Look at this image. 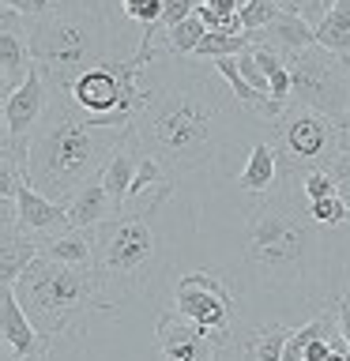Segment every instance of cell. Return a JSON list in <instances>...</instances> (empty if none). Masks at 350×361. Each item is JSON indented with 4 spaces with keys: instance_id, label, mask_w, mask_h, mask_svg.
I'll list each match as a JSON object with an SVG mask.
<instances>
[{
    "instance_id": "17",
    "label": "cell",
    "mask_w": 350,
    "mask_h": 361,
    "mask_svg": "<svg viewBox=\"0 0 350 361\" xmlns=\"http://www.w3.org/2000/svg\"><path fill=\"white\" fill-rule=\"evenodd\" d=\"M30 72H34V53L27 45V34L0 30V90H4V98L11 90H19Z\"/></svg>"
},
{
    "instance_id": "8",
    "label": "cell",
    "mask_w": 350,
    "mask_h": 361,
    "mask_svg": "<svg viewBox=\"0 0 350 361\" xmlns=\"http://www.w3.org/2000/svg\"><path fill=\"white\" fill-rule=\"evenodd\" d=\"M275 128V147L282 154V162H290L294 169H313V166H327L339 173V158H343V140L346 128L335 124L332 117L305 106H286L279 121H271Z\"/></svg>"
},
{
    "instance_id": "21",
    "label": "cell",
    "mask_w": 350,
    "mask_h": 361,
    "mask_svg": "<svg viewBox=\"0 0 350 361\" xmlns=\"http://www.w3.org/2000/svg\"><path fill=\"white\" fill-rule=\"evenodd\" d=\"M207 34H211V30L203 27L200 16H188L185 23H177V27H169V30L162 34V45H158V49L169 53V56H196L200 42L207 38Z\"/></svg>"
},
{
    "instance_id": "12",
    "label": "cell",
    "mask_w": 350,
    "mask_h": 361,
    "mask_svg": "<svg viewBox=\"0 0 350 361\" xmlns=\"http://www.w3.org/2000/svg\"><path fill=\"white\" fill-rule=\"evenodd\" d=\"M16 226L19 233L27 237H38V241H45V237L53 233H64L72 230V222H68V203L61 200H49L45 192H38L30 185V180H23L19 196H16Z\"/></svg>"
},
{
    "instance_id": "2",
    "label": "cell",
    "mask_w": 350,
    "mask_h": 361,
    "mask_svg": "<svg viewBox=\"0 0 350 361\" xmlns=\"http://www.w3.org/2000/svg\"><path fill=\"white\" fill-rule=\"evenodd\" d=\"M128 132L132 128L98 124V117H87L68 98V90L49 87V106L27 143V180L49 200L68 203L90 177L106 169Z\"/></svg>"
},
{
    "instance_id": "5",
    "label": "cell",
    "mask_w": 350,
    "mask_h": 361,
    "mask_svg": "<svg viewBox=\"0 0 350 361\" xmlns=\"http://www.w3.org/2000/svg\"><path fill=\"white\" fill-rule=\"evenodd\" d=\"M109 30L113 19L102 0H64L49 16L30 19L27 45L34 53V64L45 72V83L68 90L79 72L113 56Z\"/></svg>"
},
{
    "instance_id": "26",
    "label": "cell",
    "mask_w": 350,
    "mask_h": 361,
    "mask_svg": "<svg viewBox=\"0 0 350 361\" xmlns=\"http://www.w3.org/2000/svg\"><path fill=\"white\" fill-rule=\"evenodd\" d=\"M309 214L316 226H343L350 219V203L343 196H324V200L309 203Z\"/></svg>"
},
{
    "instance_id": "23",
    "label": "cell",
    "mask_w": 350,
    "mask_h": 361,
    "mask_svg": "<svg viewBox=\"0 0 350 361\" xmlns=\"http://www.w3.org/2000/svg\"><path fill=\"white\" fill-rule=\"evenodd\" d=\"M339 188H343V177H339L335 169H327V166L301 169V196H305V203L324 200V196H339Z\"/></svg>"
},
{
    "instance_id": "22",
    "label": "cell",
    "mask_w": 350,
    "mask_h": 361,
    "mask_svg": "<svg viewBox=\"0 0 350 361\" xmlns=\"http://www.w3.org/2000/svg\"><path fill=\"white\" fill-rule=\"evenodd\" d=\"M253 45V34H230V30H211L200 42L196 61H219V56H241Z\"/></svg>"
},
{
    "instance_id": "20",
    "label": "cell",
    "mask_w": 350,
    "mask_h": 361,
    "mask_svg": "<svg viewBox=\"0 0 350 361\" xmlns=\"http://www.w3.org/2000/svg\"><path fill=\"white\" fill-rule=\"evenodd\" d=\"M316 45L350 56V0H335V8L320 19V27H316Z\"/></svg>"
},
{
    "instance_id": "25",
    "label": "cell",
    "mask_w": 350,
    "mask_h": 361,
    "mask_svg": "<svg viewBox=\"0 0 350 361\" xmlns=\"http://www.w3.org/2000/svg\"><path fill=\"white\" fill-rule=\"evenodd\" d=\"M279 11H282V4H275V0H245L241 11H237V19H241L245 34H256V30H264Z\"/></svg>"
},
{
    "instance_id": "11",
    "label": "cell",
    "mask_w": 350,
    "mask_h": 361,
    "mask_svg": "<svg viewBox=\"0 0 350 361\" xmlns=\"http://www.w3.org/2000/svg\"><path fill=\"white\" fill-rule=\"evenodd\" d=\"M0 343H4V361H27L49 346V338L34 327L23 301L16 298L11 282H0Z\"/></svg>"
},
{
    "instance_id": "29",
    "label": "cell",
    "mask_w": 350,
    "mask_h": 361,
    "mask_svg": "<svg viewBox=\"0 0 350 361\" xmlns=\"http://www.w3.org/2000/svg\"><path fill=\"white\" fill-rule=\"evenodd\" d=\"M275 4H282V8H286V0H275Z\"/></svg>"
},
{
    "instance_id": "10",
    "label": "cell",
    "mask_w": 350,
    "mask_h": 361,
    "mask_svg": "<svg viewBox=\"0 0 350 361\" xmlns=\"http://www.w3.org/2000/svg\"><path fill=\"white\" fill-rule=\"evenodd\" d=\"M158 338V361H215L222 343L215 335H207L203 327L185 324L174 312H162L155 324Z\"/></svg>"
},
{
    "instance_id": "18",
    "label": "cell",
    "mask_w": 350,
    "mask_h": 361,
    "mask_svg": "<svg viewBox=\"0 0 350 361\" xmlns=\"http://www.w3.org/2000/svg\"><path fill=\"white\" fill-rule=\"evenodd\" d=\"M42 256L72 267H95V230H64L42 241Z\"/></svg>"
},
{
    "instance_id": "4",
    "label": "cell",
    "mask_w": 350,
    "mask_h": 361,
    "mask_svg": "<svg viewBox=\"0 0 350 361\" xmlns=\"http://www.w3.org/2000/svg\"><path fill=\"white\" fill-rule=\"evenodd\" d=\"M174 196V185L158 188L151 207L121 211L95 226V279L98 290L113 309L132 301L135 293H147L155 275L166 264V241L158 230V211Z\"/></svg>"
},
{
    "instance_id": "27",
    "label": "cell",
    "mask_w": 350,
    "mask_h": 361,
    "mask_svg": "<svg viewBox=\"0 0 350 361\" xmlns=\"http://www.w3.org/2000/svg\"><path fill=\"white\" fill-rule=\"evenodd\" d=\"M332 8H335V0H294V8H290V11H298V16H301L305 23L320 27V19H324Z\"/></svg>"
},
{
    "instance_id": "7",
    "label": "cell",
    "mask_w": 350,
    "mask_h": 361,
    "mask_svg": "<svg viewBox=\"0 0 350 361\" xmlns=\"http://www.w3.org/2000/svg\"><path fill=\"white\" fill-rule=\"evenodd\" d=\"M294 75V106L316 109L335 124H350V56L332 53L324 45H309L286 56Z\"/></svg>"
},
{
    "instance_id": "19",
    "label": "cell",
    "mask_w": 350,
    "mask_h": 361,
    "mask_svg": "<svg viewBox=\"0 0 350 361\" xmlns=\"http://www.w3.org/2000/svg\"><path fill=\"white\" fill-rule=\"evenodd\" d=\"M286 343H290V327L286 324H264L248 335L245 354L248 361H282L286 357Z\"/></svg>"
},
{
    "instance_id": "30",
    "label": "cell",
    "mask_w": 350,
    "mask_h": 361,
    "mask_svg": "<svg viewBox=\"0 0 350 361\" xmlns=\"http://www.w3.org/2000/svg\"><path fill=\"white\" fill-rule=\"evenodd\" d=\"M286 8H294V0H286Z\"/></svg>"
},
{
    "instance_id": "14",
    "label": "cell",
    "mask_w": 350,
    "mask_h": 361,
    "mask_svg": "<svg viewBox=\"0 0 350 361\" xmlns=\"http://www.w3.org/2000/svg\"><path fill=\"white\" fill-rule=\"evenodd\" d=\"M253 42L267 45V49H275L282 56H290V53H301V49H309V45H316V27H313V23H305L298 11L282 8L264 30L253 34Z\"/></svg>"
},
{
    "instance_id": "3",
    "label": "cell",
    "mask_w": 350,
    "mask_h": 361,
    "mask_svg": "<svg viewBox=\"0 0 350 361\" xmlns=\"http://www.w3.org/2000/svg\"><path fill=\"white\" fill-rule=\"evenodd\" d=\"M286 166V162H282ZM301 173L290 177L256 200L248 211V233H245V264L264 286H290L309 275L316 252H320V226L313 222L309 203H298Z\"/></svg>"
},
{
    "instance_id": "9",
    "label": "cell",
    "mask_w": 350,
    "mask_h": 361,
    "mask_svg": "<svg viewBox=\"0 0 350 361\" xmlns=\"http://www.w3.org/2000/svg\"><path fill=\"white\" fill-rule=\"evenodd\" d=\"M169 312L181 316L192 327H203L226 346L230 343V324H234V298L226 282L211 271H188L174 282V305Z\"/></svg>"
},
{
    "instance_id": "24",
    "label": "cell",
    "mask_w": 350,
    "mask_h": 361,
    "mask_svg": "<svg viewBox=\"0 0 350 361\" xmlns=\"http://www.w3.org/2000/svg\"><path fill=\"white\" fill-rule=\"evenodd\" d=\"M166 185H174V177L166 173V166L158 162L155 154H143V158H140V169H135L132 196H128V200H140L143 192H151V188H166Z\"/></svg>"
},
{
    "instance_id": "1",
    "label": "cell",
    "mask_w": 350,
    "mask_h": 361,
    "mask_svg": "<svg viewBox=\"0 0 350 361\" xmlns=\"http://www.w3.org/2000/svg\"><path fill=\"white\" fill-rule=\"evenodd\" d=\"M188 56L158 53L143 72V109L135 117V140L143 154H155L169 177L207 173L222 154L245 140V109L230 90Z\"/></svg>"
},
{
    "instance_id": "16",
    "label": "cell",
    "mask_w": 350,
    "mask_h": 361,
    "mask_svg": "<svg viewBox=\"0 0 350 361\" xmlns=\"http://www.w3.org/2000/svg\"><path fill=\"white\" fill-rule=\"evenodd\" d=\"M42 256L38 237L19 233L16 222H0V282H16Z\"/></svg>"
},
{
    "instance_id": "13",
    "label": "cell",
    "mask_w": 350,
    "mask_h": 361,
    "mask_svg": "<svg viewBox=\"0 0 350 361\" xmlns=\"http://www.w3.org/2000/svg\"><path fill=\"white\" fill-rule=\"evenodd\" d=\"M282 154H279V147L275 143H248V151H245V162L241 169H237V185H241V192H248V196H256V200H264L271 196L282 180Z\"/></svg>"
},
{
    "instance_id": "32",
    "label": "cell",
    "mask_w": 350,
    "mask_h": 361,
    "mask_svg": "<svg viewBox=\"0 0 350 361\" xmlns=\"http://www.w3.org/2000/svg\"><path fill=\"white\" fill-rule=\"evenodd\" d=\"M241 361H248V357H241Z\"/></svg>"
},
{
    "instance_id": "15",
    "label": "cell",
    "mask_w": 350,
    "mask_h": 361,
    "mask_svg": "<svg viewBox=\"0 0 350 361\" xmlns=\"http://www.w3.org/2000/svg\"><path fill=\"white\" fill-rule=\"evenodd\" d=\"M113 200L106 185H102V173L90 177L83 188L76 192L72 200H68V222H72V230H95V226H102L106 219H113Z\"/></svg>"
},
{
    "instance_id": "6",
    "label": "cell",
    "mask_w": 350,
    "mask_h": 361,
    "mask_svg": "<svg viewBox=\"0 0 350 361\" xmlns=\"http://www.w3.org/2000/svg\"><path fill=\"white\" fill-rule=\"evenodd\" d=\"M16 298L34 320V327L53 338V335H83L87 312H109L113 305L102 298L95 267H72L56 264L49 256H38L23 275L11 282Z\"/></svg>"
},
{
    "instance_id": "31",
    "label": "cell",
    "mask_w": 350,
    "mask_h": 361,
    "mask_svg": "<svg viewBox=\"0 0 350 361\" xmlns=\"http://www.w3.org/2000/svg\"><path fill=\"white\" fill-rule=\"evenodd\" d=\"M121 4H128V0H121Z\"/></svg>"
},
{
    "instance_id": "28",
    "label": "cell",
    "mask_w": 350,
    "mask_h": 361,
    "mask_svg": "<svg viewBox=\"0 0 350 361\" xmlns=\"http://www.w3.org/2000/svg\"><path fill=\"white\" fill-rule=\"evenodd\" d=\"M27 361H49V346H45V350H38V354H34V357H27Z\"/></svg>"
}]
</instances>
